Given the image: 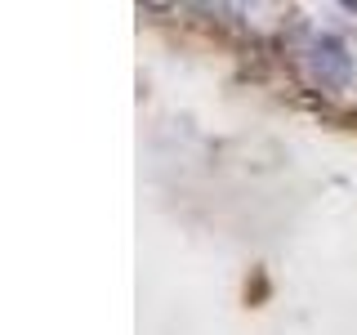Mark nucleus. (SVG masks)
<instances>
[{"mask_svg": "<svg viewBox=\"0 0 357 335\" xmlns=\"http://www.w3.org/2000/svg\"><path fill=\"white\" fill-rule=\"evenodd\" d=\"M299 67L317 89L326 94H344L353 85V54L335 31H312L308 45L299 50Z\"/></svg>", "mask_w": 357, "mask_h": 335, "instance_id": "f257e3e1", "label": "nucleus"}]
</instances>
